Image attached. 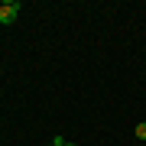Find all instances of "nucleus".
I'll return each mask as SVG.
<instances>
[{
	"mask_svg": "<svg viewBox=\"0 0 146 146\" xmlns=\"http://www.w3.org/2000/svg\"><path fill=\"white\" fill-rule=\"evenodd\" d=\"M65 146H75V143H65Z\"/></svg>",
	"mask_w": 146,
	"mask_h": 146,
	"instance_id": "nucleus-3",
	"label": "nucleus"
},
{
	"mask_svg": "<svg viewBox=\"0 0 146 146\" xmlns=\"http://www.w3.org/2000/svg\"><path fill=\"white\" fill-rule=\"evenodd\" d=\"M49 146H55V143H49Z\"/></svg>",
	"mask_w": 146,
	"mask_h": 146,
	"instance_id": "nucleus-5",
	"label": "nucleus"
},
{
	"mask_svg": "<svg viewBox=\"0 0 146 146\" xmlns=\"http://www.w3.org/2000/svg\"><path fill=\"white\" fill-rule=\"evenodd\" d=\"M16 10H20V3L3 0V7H0V23H3V26H13L16 23Z\"/></svg>",
	"mask_w": 146,
	"mask_h": 146,
	"instance_id": "nucleus-1",
	"label": "nucleus"
},
{
	"mask_svg": "<svg viewBox=\"0 0 146 146\" xmlns=\"http://www.w3.org/2000/svg\"><path fill=\"white\" fill-rule=\"evenodd\" d=\"M0 7H3V0H0Z\"/></svg>",
	"mask_w": 146,
	"mask_h": 146,
	"instance_id": "nucleus-4",
	"label": "nucleus"
},
{
	"mask_svg": "<svg viewBox=\"0 0 146 146\" xmlns=\"http://www.w3.org/2000/svg\"><path fill=\"white\" fill-rule=\"evenodd\" d=\"M136 136H140V140H146V123H136Z\"/></svg>",
	"mask_w": 146,
	"mask_h": 146,
	"instance_id": "nucleus-2",
	"label": "nucleus"
}]
</instances>
